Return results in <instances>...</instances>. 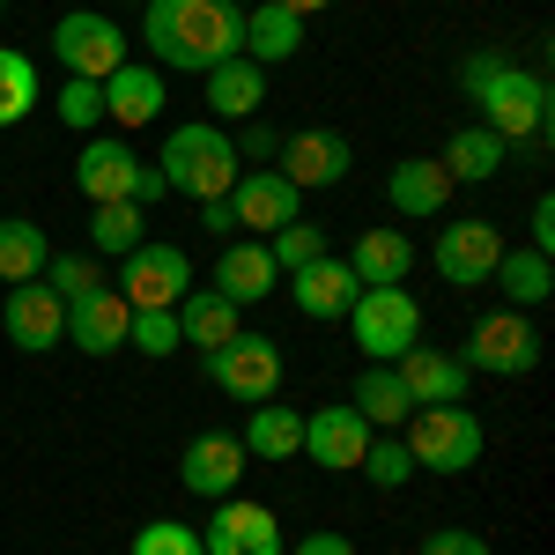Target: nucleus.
Masks as SVG:
<instances>
[{
  "label": "nucleus",
  "mask_w": 555,
  "mask_h": 555,
  "mask_svg": "<svg viewBox=\"0 0 555 555\" xmlns=\"http://www.w3.org/2000/svg\"><path fill=\"white\" fill-rule=\"evenodd\" d=\"M185 289H193V259H185V245L141 237V245L119 259V297H127L133 311H178Z\"/></svg>",
  "instance_id": "8"
},
{
  "label": "nucleus",
  "mask_w": 555,
  "mask_h": 555,
  "mask_svg": "<svg viewBox=\"0 0 555 555\" xmlns=\"http://www.w3.org/2000/svg\"><path fill=\"white\" fill-rule=\"evenodd\" d=\"M201 548H208V555H289V541H282V518L267 512V504L222 496L215 518L201 526Z\"/></svg>",
  "instance_id": "14"
},
{
  "label": "nucleus",
  "mask_w": 555,
  "mask_h": 555,
  "mask_svg": "<svg viewBox=\"0 0 555 555\" xmlns=\"http://www.w3.org/2000/svg\"><path fill=\"white\" fill-rule=\"evenodd\" d=\"M392 378L408 385V400L415 408H444V400H467V363L452 356V348H429V341H415L408 356H392Z\"/></svg>",
  "instance_id": "18"
},
{
  "label": "nucleus",
  "mask_w": 555,
  "mask_h": 555,
  "mask_svg": "<svg viewBox=\"0 0 555 555\" xmlns=\"http://www.w3.org/2000/svg\"><path fill=\"white\" fill-rule=\"evenodd\" d=\"M267 259H274V274H297V267H311V259H326V230L319 222H282L274 237H267Z\"/></svg>",
  "instance_id": "35"
},
{
  "label": "nucleus",
  "mask_w": 555,
  "mask_h": 555,
  "mask_svg": "<svg viewBox=\"0 0 555 555\" xmlns=\"http://www.w3.org/2000/svg\"><path fill=\"white\" fill-rule=\"evenodd\" d=\"M489 282H496V289H504V304H512V311H541V304L555 297V259L548 253H533V245H504V253H496V267H489Z\"/></svg>",
  "instance_id": "23"
},
{
  "label": "nucleus",
  "mask_w": 555,
  "mask_h": 555,
  "mask_svg": "<svg viewBox=\"0 0 555 555\" xmlns=\"http://www.w3.org/2000/svg\"><path fill=\"white\" fill-rule=\"evenodd\" d=\"M222 201H230V230H253V237H274L282 222H297V215H304V193L274 171V164L245 171Z\"/></svg>",
  "instance_id": "13"
},
{
  "label": "nucleus",
  "mask_w": 555,
  "mask_h": 555,
  "mask_svg": "<svg viewBox=\"0 0 555 555\" xmlns=\"http://www.w3.org/2000/svg\"><path fill=\"white\" fill-rule=\"evenodd\" d=\"M274 8H289V15H319V8H334V0H274Z\"/></svg>",
  "instance_id": "46"
},
{
  "label": "nucleus",
  "mask_w": 555,
  "mask_h": 555,
  "mask_svg": "<svg viewBox=\"0 0 555 555\" xmlns=\"http://www.w3.org/2000/svg\"><path fill=\"white\" fill-rule=\"evenodd\" d=\"M60 127H75V133H96V119H104V82H75L67 75V89H60Z\"/></svg>",
  "instance_id": "40"
},
{
  "label": "nucleus",
  "mask_w": 555,
  "mask_h": 555,
  "mask_svg": "<svg viewBox=\"0 0 555 555\" xmlns=\"http://www.w3.org/2000/svg\"><path fill=\"white\" fill-rule=\"evenodd\" d=\"M67 8H82V0H67Z\"/></svg>",
  "instance_id": "47"
},
{
  "label": "nucleus",
  "mask_w": 555,
  "mask_h": 555,
  "mask_svg": "<svg viewBox=\"0 0 555 555\" xmlns=\"http://www.w3.org/2000/svg\"><path fill=\"white\" fill-rule=\"evenodd\" d=\"M297 52H304V15L274 8V0L245 8V60H253V67H282V60H297Z\"/></svg>",
  "instance_id": "26"
},
{
  "label": "nucleus",
  "mask_w": 555,
  "mask_h": 555,
  "mask_svg": "<svg viewBox=\"0 0 555 555\" xmlns=\"http://www.w3.org/2000/svg\"><path fill=\"white\" fill-rule=\"evenodd\" d=\"M437 164H444L452 185H489V178L512 164V149H504L489 127H460L452 141H444V156H437Z\"/></svg>",
  "instance_id": "28"
},
{
  "label": "nucleus",
  "mask_w": 555,
  "mask_h": 555,
  "mask_svg": "<svg viewBox=\"0 0 555 555\" xmlns=\"http://www.w3.org/2000/svg\"><path fill=\"white\" fill-rule=\"evenodd\" d=\"M201 371H208L230 400H274L282 392V348H274V334H237V341H222L215 356H201Z\"/></svg>",
  "instance_id": "9"
},
{
  "label": "nucleus",
  "mask_w": 555,
  "mask_h": 555,
  "mask_svg": "<svg viewBox=\"0 0 555 555\" xmlns=\"http://www.w3.org/2000/svg\"><path fill=\"white\" fill-rule=\"evenodd\" d=\"M164 104H171V89H164V67H149V60H127L119 75H104V119H119V127H156Z\"/></svg>",
  "instance_id": "20"
},
{
  "label": "nucleus",
  "mask_w": 555,
  "mask_h": 555,
  "mask_svg": "<svg viewBox=\"0 0 555 555\" xmlns=\"http://www.w3.org/2000/svg\"><path fill=\"white\" fill-rule=\"evenodd\" d=\"M141 38L156 52V67L208 75V67L245 52V8L237 0H149L141 8Z\"/></svg>",
  "instance_id": "2"
},
{
  "label": "nucleus",
  "mask_w": 555,
  "mask_h": 555,
  "mask_svg": "<svg viewBox=\"0 0 555 555\" xmlns=\"http://www.w3.org/2000/svg\"><path fill=\"white\" fill-rule=\"evenodd\" d=\"M460 89L481 112L474 127H489L504 149H526V141H548L555 127V89L541 60H512V52H467L460 60Z\"/></svg>",
  "instance_id": "1"
},
{
  "label": "nucleus",
  "mask_w": 555,
  "mask_h": 555,
  "mask_svg": "<svg viewBox=\"0 0 555 555\" xmlns=\"http://www.w3.org/2000/svg\"><path fill=\"white\" fill-rule=\"evenodd\" d=\"M30 112H38V67H30V52L0 44V127H23Z\"/></svg>",
  "instance_id": "34"
},
{
  "label": "nucleus",
  "mask_w": 555,
  "mask_h": 555,
  "mask_svg": "<svg viewBox=\"0 0 555 555\" xmlns=\"http://www.w3.org/2000/svg\"><path fill=\"white\" fill-rule=\"evenodd\" d=\"M52 60H60L75 82H104V75L127 67V30H119L112 15H96V8H67V15L52 23Z\"/></svg>",
  "instance_id": "6"
},
{
  "label": "nucleus",
  "mask_w": 555,
  "mask_h": 555,
  "mask_svg": "<svg viewBox=\"0 0 555 555\" xmlns=\"http://www.w3.org/2000/svg\"><path fill=\"white\" fill-rule=\"evenodd\" d=\"M178 334L201 348V356H215L222 341L245 334V311L222 297V289H185V297H178Z\"/></svg>",
  "instance_id": "24"
},
{
  "label": "nucleus",
  "mask_w": 555,
  "mask_h": 555,
  "mask_svg": "<svg viewBox=\"0 0 555 555\" xmlns=\"http://www.w3.org/2000/svg\"><path fill=\"white\" fill-rule=\"evenodd\" d=\"M245 437H230V429H201L185 452H178V489L185 496H201V504H222V496H237V481H245Z\"/></svg>",
  "instance_id": "10"
},
{
  "label": "nucleus",
  "mask_w": 555,
  "mask_h": 555,
  "mask_svg": "<svg viewBox=\"0 0 555 555\" xmlns=\"http://www.w3.org/2000/svg\"><path fill=\"white\" fill-rule=\"evenodd\" d=\"M156 171H164V185L185 193V201H222V193L245 178V164H237V141L222 133V119H185V127L164 133Z\"/></svg>",
  "instance_id": "3"
},
{
  "label": "nucleus",
  "mask_w": 555,
  "mask_h": 555,
  "mask_svg": "<svg viewBox=\"0 0 555 555\" xmlns=\"http://www.w3.org/2000/svg\"><path fill=\"white\" fill-rule=\"evenodd\" d=\"M400 444H408L415 474H467L489 437H481V415L467 400H444V408H415L400 423Z\"/></svg>",
  "instance_id": "4"
},
{
  "label": "nucleus",
  "mask_w": 555,
  "mask_h": 555,
  "mask_svg": "<svg viewBox=\"0 0 555 555\" xmlns=\"http://www.w3.org/2000/svg\"><path fill=\"white\" fill-rule=\"evenodd\" d=\"M496 253H504V230H496L489 215H460V222H444L437 245H429L437 274H444L452 289H481L489 267H496Z\"/></svg>",
  "instance_id": "12"
},
{
  "label": "nucleus",
  "mask_w": 555,
  "mask_h": 555,
  "mask_svg": "<svg viewBox=\"0 0 555 555\" xmlns=\"http://www.w3.org/2000/svg\"><path fill=\"white\" fill-rule=\"evenodd\" d=\"M0 326L23 356H44V348H67V304L52 297L44 282H15L8 304H0Z\"/></svg>",
  "instance_id": "16"
},
{
  "label": "nucleus",
  "mask_w": 555,
  "mask_h": 555,
  "mask_svg": "<svg viewBox=\"0 0 555 555\" xmlns=\"http://www.w3.org/2000/svg\"><path fill=\"white\" fill-rule=\"evenodd\" d=\"M274 149H282V133L267 127V119H245V133H237V164L259 171V164H274Z\"/></svg>",
  "instance_id": "41"
},
{
  "label": "nucleus",
  "mask_w": 555,
  "mask_h": 555,
  "mask_svg": "<svg viewBox=\"0 0 555 555\" xmlns=\"http://www.w3.org/2000/svg\"><path fill=\"white\" fill-rule=\"evenodd\" d=\"M127 555H208L201 548V526H178V518H156V526H141L133 533Z\"/></svg>",
  "instance_id": "39"
},
{
  "label": "nucleus",
  "mask_w": 555,
  "mask_h": 555,
  "mask_svg": "<svg viewBox=\"0 0 555 555\" xmlns=\"http://www.w3.org/2000/svg\"><path fill=\"white\" fill-rule=\"evenodd\" d=\"M348 267H356V282H363V289H392V282H408V274H415V245H408L400 230H363V237H356V253H348Z\"/></svg>",
  "instance_id": "27"
},
{
  "label": "nucleus",
  "mask_w": 555,
  "mask_h": 555,
  "mask_svg": "<svg viewBox=\"0 0 555 555\" xmlns=\"http://www.w3.org/2000/svg\"><path fill=\"white\" fill-rule=\"evenodd\" d=\"M237 437H245V460H297L304 452V415L289 400H259L253 423L237 429Z\"/></svg>",
  "instance_id": "29"
},
{
  "label": "nucleus",
  "mask_w": 555,
  "mask_h": 555,
  "mask_svg": "<svg viewBox=\"0 0 555 555\" xmlns=\"http://www.w3.org/2000/svg\"><path fill=\"white\" fill-rule=\"evenodd\" d=\"M289 555H356V541H348V533H334V526H319V533H304Z\"/></svg>",
  "instance_id": "43"
},
{
  "label": "nucleus",
  "mask_w": 555,
  "mask_h": 555,
  "mask_svg": "<svg viewBox=\"0 0 555 555\" xmlns=\"http://www.w3.org/2000/svg\"><path fill=\"white\" fill-rule=\"evenodd\" d=\"M423 555H489V541L467 533V526H437V533L423 541Z\"/></svg>",
  "instance_id": "42"
},
{
  "label": "nucleus",
  "mask_w": 555,
  "mask_h": 555,
  "mask_svg": "<svg viewBox=\"0 0 555 555\" xmlns=\"http://www.w3.org/2000/svg\"><path fill=\"white\" fill-rule=\"evenodd\" d=\"M127 326H133V304L119 297V289H104V282H96L89 297L67 304V341L82 348V356H96V363L127 348Z\"/></svg>",
  "instance_id": "17"
},
{
  "label": "nucleus",
  "mask_w": 555,
  "mask_h": 555,
  "mask_svg": "<svg viewBox=\"0 0 555 555\" xmlns=\"http://www.w3.org/2000/svg\"><path fill=\"white\" fill-rule=\"evenodd\" d=\"M541 326L526 319V311H489V319H474V334H467V348H460V363L467 371H489V378H526L533 363H541Z\"/></svg>",
  "instance_id": "7"
},
{
  "label": "nucleus",
  "mask_w": 555,
  "mask_h": 555,
  "mask_svg": "<svg viewBox=\"0 0 555 555\" xmlns=\"http://www.w3.org/2000/svg\"><path fill=\"white\" fill-rule=\"evenodd\" d=\"M533 253H548V259H555V201H548V193L533 201Z\"/></svg>",
  "instance_id": "44"
},
{
  "label": "nucleus",
  "mask_w": 555,
  "mask_h": 555,
  "mask_svg": "<svg viewBox=\"0 0 555 555\" xmlns=\"http://www.w3.org/2000/svg\"><path fill=\"white\" fill-rule=\"evenodd\" d=\"M363 481H371V489H408V481H415V460H408V444H400V429H378V437H371V452H363Z\"/></svg>",
  "instance_id": "36"
},
{
  "label": "nucleus",
  "mask_w": 555,
  "mask_h": 555,
  "mask_svg": "<svg viewBox=\"0 0 555 555\" xmlns=\"http://www.w3.org/2000/svg\"><path fill=\"white\" fill-rule=\"evenodd\" d=\"M201 82H208V119H259V104H267V67H253L245 52L208 67Z\"/></svg>",
  "instance_id": "25"
},
{
  "label": "nucleus",
  "mask_w": 555,
  "mask_h": 555,
  "mask_svg": "<svg viewBox=\"0 0 555 555\" xmlns=\"http://www.w3.org/2000/svg\"><path fill=\"white\" fill-rule=\"evenodd\" d=\"M289 297H297L304 319H348V304L363 297V282H356V267L348 259H311V267H297L289 274Z\"/></svg>",
  "instance_id": "21"
},
{
  "label": "nucleus",
  "mask_w": 555,
  "mask_h": 555,
  "mask_svg": "<svg viewBox=\"0 0 555 555\" xmlns=\"http://www.w3.org/2000/svg\"><path fill=\"white\" fill-rule=\"evenodd\" d=\"M127 348H141V356H178L185 348V334H178V311H133V326H127Z\"/></svg>",
  "instance_id": "38"
},
{
  "label": "nucleus",
  "mask_w": 555,
  "mask_h": 555,
  "mask_svg": "<svg viewBox=\"0 0 555 555\" xmlns=\"http://www.w3.org/2000/svg\"><path fill=\"white\" fill-rule=\"evenodd\" d=\"M348 334H356V348L371 363H392V356H408V348L423 341V304L408 297L400 282L392 289H363V297L348 304Z\"/></svg>",
  "instance_id": "5"
},
{
  "label": "nucleus",
  "mask_w": 555,
  "mask_h": 555,
  "mask_svg": "<svg viewBox=\"0 0 555 555\" xmlns=\"http://www.w3.org/2000/svg\"><path fill=\"white\" fill-rule=\"evenodd\" d=\"M38 282H44V289H52L60 304H75V297H89V289H96L104 274H96V259H89V253H52Z\"/></svg>",
  "instance_id": "37"
},
{
  "label": "nucleus",
  "mask_w": 555,
  "mask_h": 555,
  "mask_svg": "<svg viewBox=\"0 0 555 555\" xmlns=\"http://www.w3.org/2000/svg\"><path fill=\"white\" fill-rule=\"evenodd\" d=\"M133 178H141V156H133L119 133L82 141V156H75V185H82L89 208H104V201H133Z\"/></svg>",
  "instance_id": "19"
},
{
  "label": "nucleus",
  "mask_w": 555,
  "mask_h": 555,
  "mask_svg": "<svg viewBox=\"0 0 555 555\" xmlns=\"http://www.w3.org/2000/svg\"><path fill=\"white\" fill-rule=\"evenodd\" d=\"M348 164H356V149H348L334 127H297V133H282V149H274V171L289 178L297 193H311V185H341Z\"/></svg>",
  "instance_id": "15"
},
{
  "label": "nucleus",
  "mask_w": 555,
  "mask_h": 555,
  "mask_svg": "<svg viewBox=\"0 0 555 555\" xmlns=\"http://www.w3.org/2000/svg\"><path fill=\"white\" fill-rule=\"evenodd\" d=\"M201 230H208V237H215V230L230 237V201H201Z\"/></svg>",
  "instance_id": "45"
},
{
  "label": "nucleus",
  "mask_w": 555,
  "mask_h": 555,
  "mask_svg": "<svg viewBox=\"0 0 555 555\" xmlns=\"http://www.w3.org/2000/svg\"><path fill=\"white\" fill-rule=\"evenodd\" d=\"M141 8H149V0H141Z\"/></svg>",
  "instance_id": "49"
},
{
  "label": "nucleus",
  "mask_w": 555,
  "mask_h": 555,
  "mask_svg": "<svg viewBox=\"0 0 555 555\" xmlns=\"http://www.w3.org/2000/svg\"><path fill=\"white\" fill-rule=\"evenodd\" d=\"M385 201H392L400 215H415V222H429V215L452 208V178H444L437 156H400L392 178H385Z\"/></svg>",
  "instance_id": "22"
},
{
  "label": "nucleus",
  "mask_w": 555,
  "mask_h": 555,
  "mask_svg": "<svg viewBox=\"0 0 555 555\" xmlns=\"http://www.w3.org/2000/svg\"><path fill=\"white\" fill-rule=\"evenodd\" d=\"M371 437H378V429L363 423L348 400H326V408L304 415V452L297 460H311V467H326V474H356L363 452H371Z\"/></svg>",
  "instance_id": "11"
},
{
  "label": "nucleus",
  "mask_w": 555,
  "mask_h": 555,
  "mask_svg": "<svg viewBox=\"0 0 555 555\" xmlns=\"http://www.w3.org/2000/svg\"><path fill=\"white\" fill-rule=\"evenodd\" d=\"M348 408H356L371 429H400L408 415H415V400H408V385L392 378V363H371L363 378L348 385Z\"/></svg>",
  "instance_id": "30"
},
{
  "label": "nucleus",
  "mask_w": 555,
  "mask_h": 555,
  "mask_svg": "<svg viewBox=\"0 0 555 555\" xmlns=\"http://www.w3.org/2000/svg\"><path fill=\"white\" fill-rule=\"evenodd\" d=\"M274 282H282V274H274L267 245H230V253L215 259V289L237 304V311H245V304H259L267 289H274Z\"/></svg>",
  "instance_id": "32"
},
{
  "label": "nucleus",
  "mask_w": 555,
  "mask_h": 555,
  "mask_svg": "<svg viewBox=\"0 0 555 555\" xmlns=\"http://www.w3.org/2000/svg\"><path fill=\"white\" fill-rule=\"evenodd\" d=\"M0 15H8V0H0Z\"/></svg>",
  "instance_id": "48"
},
{
  "label": "nucleus",
  "mask_w": 555,
  "mask_h": 555,
  "mask_svg": "<svg viewBox=\"0 0 555 555\" xmlns=\"http://www.w3.org/2000/svg\"><path fill=\"white\" fill-rule=\"evenodd\" d=\"M141 237H149V208H133V201H104V208H89V253L127 259Z\"/></svg>",
  "instance_id": "33"
},
{
  "label": "nucleus",
  "mask_w": 555,
  "mask_h": 555,
  "mask_svg": "<svg viewBox=\"0 0 555 555\" xmlns=\"http://www.w3.org/2000/svg\"><path fill=\"white\" fill-rule=\"evenodd\" d=\"M44 259H52V237H44V222L38 215H0V282L15 289V282H38L44 274Z\"/></svg>",
  "instance_id": "31"
}]
</instances>
